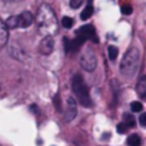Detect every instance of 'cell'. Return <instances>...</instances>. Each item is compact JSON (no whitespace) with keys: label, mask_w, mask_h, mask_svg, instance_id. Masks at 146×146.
I'll use <instances>...</instances> for the list:
<instances>
[{"label":"cell","mask_w":146,"mask_h":146,"mask_svg":"<svg viewBox=\"0 0 146 146\" xmlns=\"http://www.w3.org/2000/svg\"><path fill=\"white\" fill-rule=\"evenodd\" d=\"M136 89H137V93H139L140 98H145V96H146V79H145V76H142V78L139 79Z\"/></svg>","instance_id":"obj_10"},{"label":"cell","mask_w":146,"mask_h":146,"mask_svg":"<svg viewBox=\"0 0 146 146\" xmlns=\"http://www.w3.org/2000/svg\"><path fill=\"white\" fill-rule=\"evenodd\" d=\"M3 2H19V0H3Z\"/></svg>","instance_id":"obj_20"},{"label":"cell","mask_w":146,"mask_h":146,"mask_svg":"<svg viewBox=\"0 0 146 146\" xmlns=\"http://www.w3.org/2000/svg\"><path fill=\"white\" fill-rule=\"evenodd\" d=\"M85 2V0H70V7H73V9H78V7H80L82 6V3Z\"/></svg>","instance_id":"obj_16"},{"label":"cell","mask_w":146,"mask_h":146,"mask_svg":"<svg viewBox=\"0 0 146 146\" xmlns=\"http://www.w3.org/2000/svg\"><path fill=\"white\" fill-rule=\"evenodd\" d=\"M140 143H142V140H140V137H139V135H130L129 137H127V145L129 146H140Z\"/></svg>","instance_id":"obj_11"},{"label":"cell","mask_w":146,"mask_h":146,"mask_svg":"<svg viewBox=\"0 0 146 146\" xmlns=\"http://www.w3.org/2000/svg\"><path fill=\"white\" fill-rule=\"evenodd\" d=\"M9 40V29L6 26V23L0 19V47H3Z\"/></svg>","instance_id":"obj_8"},{"label":"cell","mask_w":146,"mask_h":146,"mask_svg":"<svg viewBox=\"0 0 146 146\" xmlns=\"http://www.w3.org/2000/svg\"><path fill=\"white\" fill-rule=\"evenodd\" d=\"M108 53H109V59H110V60H115V59L117 57V49H116L115 46H109Z\"/></svg>","instance_id":"obj_14"},{"label":"cell","mask_w":146,"mask_h":146,"mask_svg":"<svg viewBox=\"0 0 146 146\" xmlns=\"http://www.w3.org/2000/svg\"><path fill=\"white\" fill-rule=\"evenodd\" d=\"M78 115V102L73 96H69L67 98V102H66V115H64V120L66 122H70L75 119V116Z\"/></svg>","instance_id":"obj_6"},{"label":"cell","mask_w":146,"mask_h":146,"mask_svg":"<svg viewBox=\"0 0 146 146\" xmlns=\"http://www.w3.org/2000/svg\"><path fill=\"white\" fill-rule=\"evenodd\" d=\"M92 15H93V5H92V0H89L88 6L85 7V10H83L82 15H80V19H82V20H88V19L92 17Z\"/></svg>","instance_id":"obj_9"},{"label":"cell","mask_w":146,"mask_h":146,"mask_svg":"<svg viewBox=\"0 0 146 146\" xmlns=\"http://www.w3.org/2000/svg\"><path fill=\"white\" fill-rule=\"evenodd\" d=\"M35 22L37 25L39 33L43 37L44 36H53L59 30V22L56 19V13L46 3L39 7V10L36 13V17H35Z\"/></svg>","instance_id":"obj_1"},{"label":"cell","mask_w":146,"mask_h":146,"mask_svg":"<svg viewBox=\"0 0 146 146\" xmlns=\"http://www.w3.org/2000/svg\"><path fill=\"white\" fill-rule=\"evenodd\" d=\"M122 12L125 15H130L132 13V9H130V6H122Z\"/></svg>","instance_id":"obj_19"},{"label":"cell","mask_w":146,"mask_h":146,"mask_svg":"<svg viewBox=\"0 0 146 146\" xmlns=\"http://www.w3.org/2000/svg\"><path fill=\"white\" fill-rule=\"evenodd\" d=\"M33 22H35V16L30 12H23L17 16H10L5 23L7 29H19V27H29Z\"/></svg>","instance_id":"obj_4"},{"label":"cell","mask_w":146,"mask_h":146,"mask_svg":"<svg viewBox=\"0 0 146 146\" xmlns=\"http://www.w3.org/2000/svg\"><path fill=\"white\" fill-rule=\"evenodd\" d=\"M80 66L83 70L86 72H93L98 66V59H96V54L92 49H85L80 54Z\"/></svg>","instance_id":"obj_5"},{"label":"cell","mask_w":146,"mask_h":146,"mask_svg":"<svg viewBox=\"0 0 146 146\" xmlns=\"http://www.w3.org/2000/svg\"><path fill=\"white\" fill-rule=\"evenodd\" d=\"M123 123H125L127 127H132V126H135V117H133L130 113H126V115L123 116Z\"/></svg>","instance_id":"obj_12"},{"label":"cell","mask_w":146,"mask_h":146,"mask_svg":"<svg viewBox=\"0 0 146 146\" xmlns=\"http://www.w3.org/2000/svg\"><path fill=\"white\" fill-rule=\"evenodd\" d=\"M139 60H140L139 50L136 47H130L123 54V59L120 62V73L125 78H132L136 73V70H137Z\"/></svg>","instance_id":"obj_2"},{"label":"cell","mask_w":146,"mask_h":146,"mask_svg":"<svg viewBox=\"0 0 146 146\" xmlns=\"http://www.w3.org/2000/svg\"><path fill=\"white\" fill-rule=\"evenodd\" d=\"M72 89H73V93L76 95L78 102L80 105H83L85 108L92 106V99H90V95H89V88H88L86 82L83 80V78L80 75H75V76H73Z\"/></svg>","instance_id":"obj_3"},{"label":"cell","mask_w":146,"mask_h":146,"mask_svg":"<svg viewBox=\"0 0 146 146\" xmlns=\"http://www.w3.org/2000/svg\"><path fill=\"white\" fill-rule=\"evenodd\" d=\"M130 109H132V112H142L143 110V105L140 102H132L130 103Z\"/></svg>","instance_id":"obj_15"},{"label":"cell","mask_w":146,"mask_h":146,"mask_svg":"<svg viewBox=\"0 0 146 146\" xmlns=\"http://www.w3.org/2000/svg\"><path fill=\"white\" fill-rule=\"evenodd\" d=\"M117 132H119V133H126V132H127V126H126L125 123H119V125H117Z\"/></svg>","instance_id":"obj_17"},{"label":"cell","mask_w":146,"mask_h":146,"mask_svg":"<svg viewBox=\"0 0 146 146\" xmlns=\"http://www.w3.org/2000/svg\"><path fill=\"white\" fill-rule=\"evenodd\" d=\"M139 123H140V126H146V115H145V113L140 115V117H139Z\"/></svg>","instance_id":"obj_18"},{"label":"cell","mask_w":146,"mask_h":146,"mask_svg":"<svg viewBox=\"0 0 146 146\" xmlns=\"http://www.w3.org/2000/svg\"><path fill=\"white\" fill-rule=\"evenodd\" d=\"M62 26H63L64 29H70V27L73 26V19H72V17H66V16H64V17L62 19Z\"/></svg>","instance_id":"obj_13"},{"label":"cell","mask_w":146,"mask_h":146,"mask_svg":"<svg viewBox=\"0 0 146 146\" xmlns=\"http://www.w3.org/2000/svg\"><path fill=\"white\" fill-rule=\"evenodd\" d=\"M54 49V40L53 36H44L43 40L40 42V53L42 54H50Z\"/></svg>","instance_id":"obj_7"}]
</instances>
